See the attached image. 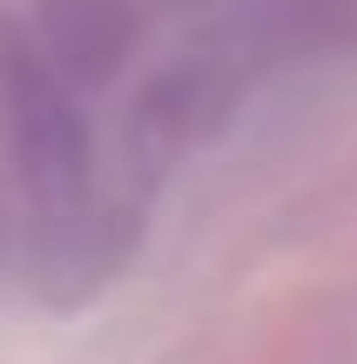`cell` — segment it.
<instances>
[{"instance_id":"6da1fadb","label":"cell","mask_w":357,"mask_h":364,"mask_svg":"<svg viewBox=\"0 0 357 364\" xmlns=\"http://www.w3.org/2000/svg\"><path fill=\"white\" fill-rule=\"evenodd\" d=\"M0 102H7V142L40 223L81 216L88 209V169H94L88 115H81V95L40 61V48L27 41L21 21L0 27Z\"/></svg>"},{"instance_id":"7a4b0ae2","label":"cell","mask_w":357,"mask_h":364,"mask_svg":"<svg viewBox=\"0 0 357 364\" xmlns=\"http://www.w3.org/2000/svg\"><path fill=\"white\" fill-rule=\"evenodd\" d=\"M21 27L40 48V61L75 95L115 81L121 61L135 54V34H142L128 0H34V14H27Z\"/></svg>"}]
</instances>
